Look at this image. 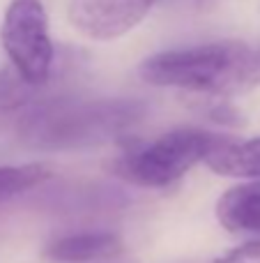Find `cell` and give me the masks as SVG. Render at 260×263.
<instances>
[{
	"label": "cell",
	"mask_w": 260,
	"mask_h": 263,
	"mask_svg": "<svg viewBox=\"0 0 260 263\" xmlns=\"http://www.w3.org/2000/svg\"><path fill=\"white\" fill-rule=\"evenodd\" d=\"M49 178H51V168L44 166V164L0 166V203L35 190Z\"/></svg>",
	"instance_id": "9"
},
{
	"label": "cell",
	"mask_w": 260,
	"mask_h": 263,
	"mask_svg": "<svg viewBox=\"0 0 260 263\" xmlns=\"http://www.w3.org/2000/svg\"><path fill=\"white\" fill-rule=\"evenodd\" d=\"M138 74L152 86L210 92L216 97L240 95L260 81L258 53L240 40L170 49L147 55Z\"/></svg>",
	"instance_id": "2"
},
{
	"label": "cell",
	"mask_w": 260,
	"mask_h": 263,
	"mask_svg": "<svg viewBox=\"0 0 260 263\" xmlns=\"http://www.w3.org/2000/svg\"><path fill=\"white\" fill-rule=\"evenodd\" d=\"M226 136L201 127H178L145 143H129L115 162V176L147 190H161L178 182Z\"/></svg>",
	"instance_id": "3"
},
{
	"label": "cell",
	"mask_w": 260,
	"mask_h": 263,
	"mask_svg": "<svg viewBox=\"0 0 260 263\" xmlns=\"http://www.w3.org/2000/svg\"><path fill=\"white\" fill-rule=\"evenodd\" d=\"M0 44L12 72L32 90L49 86L55 69V49L41 0H12L0 23Z\"/></svg>",
	"instance_id": "4"
},
{
	"label": "cell",
	"mask_w": 260,
	"mask_h": 263,
	"mask_svg": "<svg viewBox=\"0 0 260 263\" xmlns=\"http://www.w3.org/2000/svg\"><path fill=\"white\" fill-rule=\"evenodd\" d=\"M205 164L216 176L260 180V136H253V139H228L226 136L207 155Z\"/></svg>",
	"instance_id": "8"
},
{
	"label": "cell",
	"mask_w": 260,
	"mask_h": 263,
	"mask_svg": "<svg viewBox=\"0 0 260 263\" xmlns=\"http://www.w3.org/2000/svg\"><path fill=\"white\" fill-rule=\"evenodd\" d=\"M216 219L228 233L260 240V180L233 185L216 201Z\"/></svg>",
	"instance_id": "7"
},
{
	"label": "cell",
	"mask_w": 260,
	"mask_h": 263,
	"mask_svg": "<svg viewBox=\"0 0 260 263\" xmlns=\"http://www.w3.org/2000/svg\"><path fill=\"white\" fill-rule=\"evenodd\" d=\"M159 0H72L67 16L76 30L99 42L132 32Z\"/></svg>",
	"instance_id": "5"
},
{
	"label": "cell",
	"mask_w": 260,
	"mask_h": 263,
	"mask_svg": "<svg viewBox=\"0 0 260 263\" xmlns=\"http://www.w3.org/2000/svg\"><path fill=\"white\" fill-rule=\"evenodd\" d=\"M184 3L189 5V7H196V9H205V7H210L214 0H184Z\"/></svg>",
	"instance_id": "11"
},
{
	"label": "cell",
	"mask_w": 260,
	"mask_h": 263,
	"mask_svg": "<svg viewBox=\"0 0 260 263\" xmlns=\"http://www.w3.org/2000/svg\"><path fill=\"white\" fill-rule=\"evenodd\" d=\"M256 53H258V65H260V51H256Z\"/></svg>",
	"instance_id": "12"
},
{
	"label": "cell",
	"mask_w": 260,
	"mask_h": 263,
	"mask_svg": "<svg viewBox=\"0 0 260 263\" xmlns=\"http://www.w3.org/2000/svg\"><path fill=\"white\" fill-rule=\"evenodd\" d=\"M147 118V104L134 97L55 95L26 106L16 120L23 145L44 153L88 150L120 141Z\"/></svg>",
	"instance_id": "1"
},
{
	"label": "cell",
	"mask_w": 260,
	"mask_h": 263,
	"mask_svg": "<svg viewBox=\"0 0 260 263\" xmlns=\"http://www.w3.org/2000/svg\"><path fill=\"white\" fill-rule=\"evenodd\" d=\"M212 263H260V240L242 242V245L216 256Z\"/></svg>",
	"instance_id": "10"
},
{
	"label": "cell",
	"mask_w": 260,
	"mask_h": 263,
	"mask_svg": "<svg viewBox=\"0 0 260 263\" xmlns=\"http://www.w3.org/2000/svg\"><path fill=\"white\" fill-rule=\"evenodd\" d=\"M124 242L113 231H83L49 242L44 256L55 263H101L118 259Z\"/></svg>",
	"instance_id": "6"
}]
</instances>
